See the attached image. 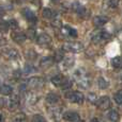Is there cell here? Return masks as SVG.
I'll list each match as a JSON object with an SVG mask.
<instances>
[{"instance_id":"cell-1","label":"cell","mask_w":122,"mask_h":122,"mask_svg":"<svg viewBox=\"0 0 122 122\" xmlns=\"http://www.w3.org/2000/svg\"><path fill=\"white\" fill-rule=\"evenodd\" d=\"M62 50L71 53H78L84 50V46L78 41H67L62 46Z\"/></svg>"},{"instance_id":"cell-2","label":"cell","mask_w":122,"mask_h":122,"mask_svg":"<svg viewBox=\"0 0 122 122\" xmlns=\"http://www.w3.org/2000/svg\"><path fill=\"white\" fill-rule=\"evenodd\" d=\"M44 85V80L39 76H33V78H30L27 82V86L31 89H39L41 87H43Z\"/></svg>"},{"instance_id":"cell-3","label":"cell","mask_w":122,"mask_h":122,"mask_svg":"<svg viewBox=\"0 0 122 122\" xmlns=\"http://www.w3.org/2000/svg\"><path fill=\"white\" fill-rule=\"evenodd\" d=\"M67 98L70 99L71 102L77 103V104H80L84 102V95L79 91H72L70 93H67Z\"/></svg>"},{"instance_id":"cell-4","label":"cell","mask_w":122,"mask_h":122,"mask_svg":"<svg viewBox=\"0 0 122 122\" xmlns=\"http://www.w3.org/2000/svg\"><path fill=\"white\" fill-rule=\"evenodd\" d=\"M110 37V35L108 32L106 31H100V32H97L95 34H93L92 36V41L94 44H98L103 41H106Z\"/></svg>"},{"instance_id":"cell-5","label":"cell","mask_w":122,"mask_h":122,"mask_svg":"<svg viewBox=\"0 0 122 122\" xmlns=\"http://www.w3.org/2000/svg\"><path fill=\"white\" fill-rule=\"evenodd\" d=\"M97 106L102 111H105V109H108V107L110 106V99L106 96H103L100 99L97 100Z\"/></svg>"},{"instance_id":"cell-6","label":"cell","mask_w":122,"mask_h":122,"mask_svg":"<svg viewBox=\"0 0 122 122\" xmlns=\"http://www.w3.org/2000/svg\"><path fill=\"white\" fill-rule=\"evenodd\" d=\"M19 103H20V100L18 95H12L10 100H9V108H10V111H15L19 106Z\"/></svg>"},{"instance_id":"cell-7","label":"cell","mask_w":122,"mask_h":122,"mask_svg":"<svg viewBox=\"0 0 122 122\" xmlns=\"http://www.w3.org/2000/svg\"><path fill=\"white\" fill-rule=\"evenodd\" d=\"M37 44L41 45V46H47V45L51 43V37L46 33L40 34L37 38Z\"/></svg>"},{"instance_id":"cell-8","label":"cell","mask_w":122,"mask_h":122,"mask_svg":"<svg viewBox=\"0 0 122 122\" xmlns=\"http://www.w3.org/2000/svg\"><path fill=\"white\" fill-rule=\"evenodd\" d=\"M63 119L65 121H70V122H76L79 120V116L77 112H65L63 114Z\"/></svg>"},{"instance_id":"cell-9","label":"cell","mask_w":122,"mask_h":122,"mask_svg":"<svg viewBox=\"0 0 122 122\" xmlns=\"http://www.w3.org/2000/svg\"><path fill=\"white\" fill-rule=\"evenodd\" d=\"M3 54L6 58H9V60H17V58L19 57V53H18V51L15 50V49H6L3 52Z\"/></svg>"},{"instance_id":"cell-10","label":"cell","mask_w":122,"mask_h":122,"mask_svg":"<svg viewBox=\"0 0 122 122\" xmlns=\"http://www.w3.org/2000/svg\"><path fill=\"white\" fill-rule=\"evenodd\" d=\"M107 21H108V18L104 15H98L93 18V25H94L95 27H102V25H104Z\"/></svg>"},{"instance_id":"cell-11","label":"cell","mask_w":122,"mask_h":122,"mask_svg":"<svg viewBox=\"0 0 122 122\" xmlns=\"http://www.w3.org/2000/svg\"><path fill=\"white\" fill-rule=\"evenodd\" d=\"M22 13H23V15L25 16V18L27 20H29V21H32V22H36L37 17H36V15H34V13L31 10H30V9L25 8L24 10L22 11Z\"/></svg>"},{"instance_id":"cell-12","label":"cell","mask_w":122,"mask_h":122,"mask_svg":"<svg viewBox=\"0 0 122 122\" xmlns=\"http://www.w3.org/2000/svg\"><path fill=\"white\" fill-rule=\"evenodd\" d=\"M12 38H13V41H15V43L23 44L26 41L27 37H26V34L23 33V32H14V33L12 34Z\"/></svg>"},{"instance_id":"cell-13","label":"cell","mask_w":122,"mask_h":122,"mask_svg":"<svg viewBox=\"0 0 122 122\" xmlns=\"http://www.w3.org/2000/svg\"><path fill=\"white\" fill-rule=\"evenodd\" d=\"M90 83H91L90 79H89L87 76H80V78L78 79V86L80 88L87 89L89 86H90Z\"/></svg>"},{"instance_id":"cell-14","label":"cell","mask_w":122,"mask_h":122,"mask_svg":"<svg viewBox=\"0 0 122 122\" xmlns=\"http://www.w3.org/2000/svg\"><path fill=\"white\" fill-rule=\"evenodd\" d=\"M54 62H55L54 57H51V56H46V57H43L41 60V62H40V66H41L42 68H48L54 64Z\"/></svg>"},{"instance_id":"cell-15","label":"cell","mask_w":122,"mask_h":122,"mask_svg":"<svg viewBox=\"0 0 122 122\" xmlns=\"http://www.w3.org/2000/svg\"><path fill=\"white\" fill-rule=\"evenodd\" d=\"M59 101H60V97L58 95H56V93H54V92L48 93L47 97H46V102H47L48 104H50V105L57 104Z\"/></svg>"},{"instance_id":"cell-16","label":"cell","mask_w":122,"mask_h":122,"mask_svg":"<svg viewBox=\"0 0 122 122\" xmlns=\"http://www.w3.org/2000/svg\"><path fill=\"white\" fill-rule=\"evenodd\" d=\"M65 80L67 79H64V76L62 74H56L55 76L51 78V83L55 86H62L63 83L65 82Z\"/></svg>"},{"instance_id":"cell-17","label":"cell","mask_w":122,"mask_h":122,"mask_svg":"<svg viewBox=\"0 0 122 122\" xmlns=\"http://www.w3.org/2000/svg\"><path fill=\"white\" fill-rule=\"evenodd\" d=\"M0 92H1V95H3V96H10V95H12L13 89L10 85L4 84V85L0 86Z\"/></svg>"},{"instance_id":"cell-18","label":"cell","mask_w":122,"mask_h":122,"mask_svg":"<svg viewBox=\"0 0 122 122\" xmlns=\"http://www.w3.org/2000/svg\"><path fill=\"white\" fill-rule=\"evenodd\" d=\"M111 65L116 69H120L122 68V57L121 56H115L111 61Z\"/></svg>"},{"instance_id":"cell-19","label":"cell","mask_w":122,"mask_h":122,"mask_svg":"<svg viewBox=\"0 0 122 122\" xmlns=\"http://www.w3.org/2000/svg\"><path fill=\"white\" fill-rule=\"evenodd\" d=\"M108 85H109V83L104 78H102V76H101V78L98 79V88L106 89L107 87H108Z\"/></svg>"},{"instance_id":"cell-20","label":"cell","mask_w":122,"mask_h":122,"mask_svg":"<svg viewBox=\"0 0 122 122\" xmlns=\"http://www.w3.org/2000/svg\"><path fill=\"white\" fill-rule=\"evenodd\" d=\"M51 25H53L54 28H60L61 27V18L59 14H55L53 18V21H51Z\"/></svg>"},{"instance_id":"cell-21","label":"cell","mask_w":122,"mask_h":122,"mask_svg":"<svg viewBox=\"0 0 122 122\" xmlns=\"http://www.w3.org/2000/svg\"><path fill=\"white\" fill-rule=\"evenodd\" d=\"M13 122H27V118H26V115L23 112L15 115V117L13 118Z\"/></svg>"},{"instance_id":"cell-22","label":"cell","mask_w":122,"mask_h":122,"mask_svg":"<svg viewBox=\"0 0 122 122\" xmlns=\"http://www.w3.org/2000/svg\"><path fill=\"white\" fill-rule=\"evenodd\" d=\"M108 118H109L110 122H118V120H119V114L116 111H111L109 112V115H108Z\"/></svg>"},{"instance_id":"cell-23","label":"cell","mask_w":122,"mask_h":122,"mask_svg":"<svg viewBox=\"0 0 122 122\" xmlns=\"http://www.w3.org/2000/svg\"><path fill=\"white\" fill-rule=\"evenodd\" d=\"M10 27H9V22L8 21H4V20H1L0 21V31L1 32H8Z\"/></svg>"},{"instance_id":"cell-24","label":"cell","mask_w":122,"mask_h":122,"mask_svg":"<svg viewBox=\"0 0 122 122\" xmlns=\"http://www.w3.org/2000/svg\"><path fill=\"white\" fill-rule=\"evenodd\" d=\"M37 36V32L34 29H32V28H30V29H28L27 31V34H26V37L29 39H34Z\"/></svg>"},{"instance_id":"cell-25","label":"cell","mask_w":122,"mask_h":122,"mask_svg":"<svg viewBox=\"0 0 122 122\" xmlns=\"http://www.w3.org/2000/svg\"><path fill=\"white\" fill-rule=\"evenodd\" d=\"M42 15H43V17L46 18V19H48V18H51V17H53V11H51L50 9H48V8H45L43 10V13H42Z\"/></svg>"},{"instance_id":"cell-26","label":"cell","mask_w":122,"mask_h":122,"mask_svg":"<svg viewBox=\"0 0 122 122\" xmlns=\"http://www.w3.org/2000/svg\"><path fill=\"white\" fill-rule=\"evenodd\" d=\"M74 64V58L73 57H67L64 60V64H63V66H64V68H70L72 67Z\"/></svg>"},{"instance_id":"cell-27","label":"cell","mask_w":122,"mask_h":122,"mask_svg":"<svg viewBox=\"0 0 122 122\" xmlns=\"http://www.w3.org/2000/svg\"><path fill=\"white\" fill-rule=\"evenodd\" d=\"M114 99H115V101H116V103H117V104L122 105V90L118 91V92H117L116 95H115Z\"/></svg>"},{"instance_id":"cell-28","label":"cell","mask_w":122,"mask_h":122,"mask_svg":"<svg viewBox=\"0 0 122 122\" xmlns=\"http://www.w3.org/2000/svg\"><path fill=\"white\" fill-rule=\"evenodd\" d=\"M24 72L26 74H30L32 72H36V68L32 66V65H26L24 68Z\"/></svg>"},{"instance_id":"cell-29","label":"cell","mask_w":122,"mask_h":122,"mask_svg":"<svg viewBox=\"0 0 122 122\" xmlns=\"http://www.w3.org/2000/svg\"><path fill=\"white\" fill-rule=\"evenodd\" d=\"M37 98L33 95V93H29V95L27 96V101L29 104H34V103L37 102Z\"/></svg>"},{"instance_id":"cell-30","label":"cell","mask_w":122,"mask_h":122,"mask_svg":"<svg viewBox=\"0 0 122 122\" xmlns=\"http://www.w3.org/2000/svg\"><path fill=\"white\" fill-rule=\"evenodd\" d=\"M26 56H27L28 60H34L37 57V53L33 50H28L27 53H26Z\"/></svg>"},{"instance_id":"cell-31","label":"cell","mask_w":122,"mask_h":122,"mask_svg":"<svg viewBox=\"0 0 122 122\" xmlns=\"http://www.w3.org/2000/svg\"><path fill=\"white\" fill-rule=\"evenodd\" d=\"M32 122H46L43 116L41 115H34L33 118H32Z\"/></svg>"},{"instance_id":"cell-32","label":"cell","mask_w":122,"mask_h":122,"mask_svg":"<svg viewBox=\"0 0 122 122\" xmlns=\"http://www.w3.org/2000/svg\"><path fill=\"white\" fill-rule=\"evenodd\" d=\"M61 34L64 35V36H69V33H70V27H62L60 30Z\"/></svg>"},{"instance_id":"cell-33","label":"cell","mask_w":122,"mask_h":122,"mask_svg":"<svg viewBox=\"0 0 122 122\" xmlns=\"http://www.w3.org/2000/svg\"><path fill=\"white\" fill-rule=\"evenodd\" d=\"M63 53H62V51H58V52H56V56H55V58L54 60L55 61H57V62H60L61 60H63Z\"/></svg>"},{"instance_id":"cell-34","label":"cell","mask_w":122,"mask_h":122,"mask_svg":"<svg viewBox=\"0 0 122 122\" xmlns=\"http://www.w3.org/2000/svg\"><path fill=\"white\" fill-rule=\"evenodd\" d=\"M8 22H9V27H10V28L16 29V28L18 27V23H17V21H16L15 19H11L10 21H8Z\"/></svg>"},{"instance_id":"cell-35","label":"cell","mask_w":122,"mask_h":122,"mask_svg":"<svg viewBox=\"0 0 122 122\" xmlns=\"http://www.w3.org/2000/svg\"><path fill=\"white\" fill-rule=\"evenodd\" d=\"M120 0H109V6L110 8H117L119 5Z\"/></svg>"},{"instance_id":"cell-36","label":"cell","mask_w":122,"mask_h":122,"mask_svg":"<svg viewBox=\"0 0 122 122\" xmlns=\"http://www.w3.org/2000/svg\"><path fill=\"white\" fill-rule=\"evenodd\" d=\"M71 86H72V82H71V81H67V80H65V82L63 83V85L61 86V87H62L63 89H69L70 87H71Z\"/></svg>"},{"instance_id":"cell-37","label":"cell","mask_w":122,"mask_h":122,"mask_svg":"<svg viewBox=\"0 0 122 122\" xmlns=\"http://www.w3.org/2000/svg\"><path fill=\"white\" fill-rule=\"evenodd\" d=\"M88 99H89V101H90L91 103H95V102H97V100H98L94 93H90V95L88 96Z\"/></svg>"},{"instance_id":"cell-38","label":"cell","mask_w":122,"mask_h":122,"mask_svg":"<svg viewBox=\"0 0 122 122\" xmlns=\"http://www.w3.org/2000/svg\"><path fill=\"white\" fill-rule=\"evenodd\" d=\"M69 36L76 37V36H77V31H76L75 29H72V28H70V33H69Z\"/></svg>"},{"instance_id":"cell-39","label":"cell","mask_w":122,"mask_h":122,"mask_svg":"<svg viewBox=\"0 0 122 122\" xmlns=\"http://www.w3.org/2000/svg\"><path fill=\"white\" fill-rule=\"evenodd\" d=\"M4 104H6V101H4L3 98H0V108H2V107L4 106Z\"/></svg>"},{"instance_id":"cell-40","label":"cell","mask_w":122,"mask_h":122,"mask_svg":"<svg viewBox=\"0 0 122 122\" xmlns=\"http://www.w3.org/2000/svg\"><path fill=\"white\" fill-rule=\"evenodd\" d=\"M28 1L32 4H36V5H37V4L40 3V0H28Z\"/></svg>"},{"instance_id":"cell-41","label":"cell","mask_w":122,"mask_h":122,"mask_svg":"<svg viewBox=\"0 0 122 122\" xmlns=\"http://www.w3.org/2000/svg\"><path fill=\"white\" fill-rule=\"evenodd\" d=\"M4 13H6V11H4V9L2 8V6H0V17H2V16L4 15Z\"/></svg>"},{"instance_id":"cell-42","label":"cell","mask_w":122,"mask_h":122,"mask_svg":"<svg viewBox=\"0 0 122 122\" xmlns=\"http://www.w3.org/2000/svg\"><path fill=\"white\" fill-rule=\"evenodd\" d=\"M14 76H15L16 78H18V76H20V71H19V70H16V71L14 72Z\"/></svg>"},{"instance_id":"cell-43","label":"cell","mask_w":122,"mask_h":122,"mask_svg":"<svg viewBox=\"0 0 122 122\" xmlns=\"http://www.w3.org/2000/svg\"><path fill=\"white\" fill-rule=\"evenodd\" d=\"M89 122H98V120L97 118H93V119H91V120L89 121Z\"/></svg>"},{"instance_id":"cell-44","label":"cell","mask_w":122,"mask_h":122,"mask_svg":"<svg viewBox=\"0 0 122 122\" xmlns=\"http://www.w3.org/2000/svg\"><path fill=\"white\" fill-rule=\"evenodd\" d=\"M0 122H3V116H2L1 112H0Z\"/></svg>"},{"instance_id":"cell-45","label":"cell","mask_w":122,"mask_h":122,"mask_svg":"<svg viewBox=\"0 0 122 122\" xmlns=\"http://www.w3.org/2000/svg\"><path fill=\"white\" fill-rule=\"evenodd\" d=\"M51 1H53V2H59L60 0H51Z\"/></svg>"},{"instance_id":"cell-46","label":"cell","mask_w":122,"mask_h":122,"mask_svg":"<svg viewBox=\"0 0 122 122\" xmlns=\"http://www.w3.org/2000/svg\"><path fill=\"white\" fill-rule=\"evenodd\" d=\"M76 122H84V121H80V120H78V121H76Z\"/></svg>"}]
</instances>
